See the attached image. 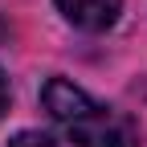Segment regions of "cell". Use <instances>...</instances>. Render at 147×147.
Wrapping results in <instances>:
<instances>
[{
	"label": "cell",
	"mask_w": 147,
	"mask_h": 147,
	"mask_svg": "<svg viewBox=\"0 0 147 147\" xmlns=\"http://www.w3.org/2000/svg\"><path fill=\"white\" fill-rule=\"evenodd\" d=\"M41 98H45V110L61 123V131L74 143H82V147H139V127L131 115L94 102L86 90H78L65 78H49Z\"/></svg>",
	"instance_id": "1"
},
{
	"label": "cell",
	"mask_w": 147,
	"mask_h": 147,
	"mask_svg": "<svg viewBox=\"0 0 147 147\" xmlns=\"http://www.w3.org/2000/svg\"><path fill=\"white\" fill-rule=\"evenodd\" d=\"M8 147H57V143H53L49 135H37V131H21V135H16Z\"/></svg>",
	"instance_id": "3"
},
{
	"label": "cell",
	"mask_w": 147,
	"mask_h": 147,
	"mask_svg": "<svg viewBox=\"0 0 147 147\" xmlns=\"http://www.w3.org/2000/svg\"><path fill=\"white\" fill-rule=\"evenodd\" d=\"M119 4L123 0H57V8L65 12V21L78 25V29H86V33L110 29L115 16H119Z\"/></svg>",
	"instance_id": "2"
},
{
	"label": "cell",
	"mask_w": 147,
	"mask_h": 147,
	"mask_svg": "<svg viewBox=\"0 0 147 147\" xmlns=\"http://www.w3.org/2000/svg\"><path fill=\"white\" fill-rule=\"evenodd\" d=\"M8 110V78H4V69H0V115Z\"/></svg>",
	"instance_id": "4"
}]
</instances>
